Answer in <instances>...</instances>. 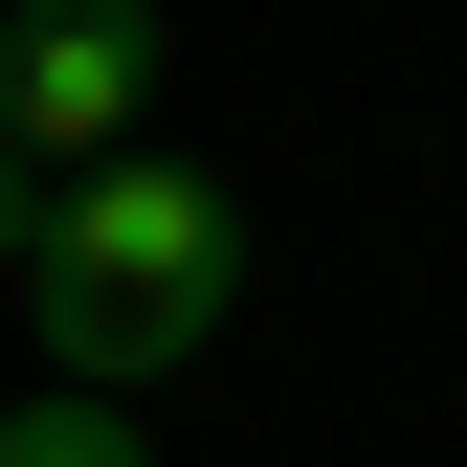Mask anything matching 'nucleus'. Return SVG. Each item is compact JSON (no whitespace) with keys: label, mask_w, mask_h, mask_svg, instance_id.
I'll return each mask as SVG.
<instances>
[{"label":"nucleus","mask_w":467,"mask_h":467,"mask_svg":"<svg viewBox=\"0 0 467 467\" xmlns=\"http://www.w3.org/2000/svg\"><path fill=\"white\" fill-rule=\"evenodd\" d=\"M134 111H156V0H0V134L45 179L134 156Z\"/></svg>","instance_id":"f03ea898"},{"label":"nucleus","mask_w":467,"mask_h":467,"mask_svg":"<svg viewBox=\"0 0 467 467\" xmlns=\"http://www.w3.org/2000/svg\"><path fill=\"white\" fill-rule=\"evenodd\" d=\"M0 467H156V445L111 423L89 379H45V400H0Z\"/></svg>","instance_id":"7ed1b4c3"},{"label":"nucleus","mask_w":467,"mask_h":467,"mask_svg":"<svg viewBox=\"0 0 467 467\" xmlns=\"http://www.w3.org/2000/svg\"><path fill=\"white\" fill-rule=\"evenodd\" d=\"M23 245H45V156L0 134V267H23Z\"/></svg>","instance_id":"20e7f679"},{"label":"nucleus","mask_w":467,"mask_h":467,"mask_svg":"<svg viewBox=\"0 0 467 467\" xmlns=\"http://www.w3.org/2000/svg\"><path fill=\"white\" fill-rule=\"evenodd\" d=\"M223 289H245V201H223L201 156H89V179H45V245H23L45 379H89V400L179 379L223 334Z\"/></svg>","instance_id":"f257e3e1"}]
</instances>
